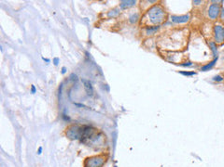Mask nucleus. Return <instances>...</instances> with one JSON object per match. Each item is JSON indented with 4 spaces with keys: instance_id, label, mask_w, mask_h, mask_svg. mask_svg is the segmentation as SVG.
Segmentation results:
<instances>
[{
    "instance_id": "f257e3e1",
    "label": "nucleus",
    "mask_w": 224,
    "mask_h": 167,
    "mask_svg": "<svg viewBox=\"0 0 224 167\" xmlns=\"http://www.w3.org/2000/svg\"><path fill=\"white\" fill-rule=\"evenodd\" d=\"M165 10L160 5H155L148 8V17L151 23L154 25H160L164 20H165Z\"/></svg>"
},
{
    "instance_id": "f03ea898",
    "label": "nucleus",
    "mask_w": 224,
    "mask_h": 167,
    "mask_svg": "<svg viewBox=\"0 0 224 167\" xmlns=\"http://www.w3.org/2000/svg\"><path fill=\"white\" fill-rule=\"evenodd\" d=\"M104 156H93L87 158L84 162V167H102L105 164Z\"/></svg>"
},
{
    "instance_id": "7ed1b4c3",
    "label": "nucleus",
    "mask_w": 224,
    "mask_h": 167,
    "mask_svg": "<svg viewBox=\"0 0 224 167\" xmlns=\"http://www.w3.org/2000/svg\"><path fill=\"white\" fill-rule=\"evenodd\" d=\"M213 4H211L209 6L208 9H207V15L210 20L212 21H215L218 19V17L220 15V10H221V8L219 6V1H212Z\"/></svg>"
},
{
    "instance_id": "20e7f679",
    "label": "nucleus",
    "mask_w": 224,
    "mask_h": 167,
    "mask_svg": "<svg viewBox=\"0 0 224 167\" xmlns=\"http://www.w3.org/2000/svg\"><path fill=\"white\" fill-rule=\"evenodd\" d=\"M82 126L72 125L66 129V135L70 139H80Z\"/></svg>"
},
{
    "instance_id": "39448f33",
    "label": "nucleus",
    "mask_w": 224,
    "mask_h": 167,
    "mask_svg": "<svg viewBox=\"0 0 224 167\" xmlns=\"http://www.w3.org/2000/svg\"><path fill=\"white\" fill-rule=\"evenodd\" d=\"M214 39L216 44H222L224 42V26L221 24H216L214 26Z\"/></svg>"
},
{
    "instance_id": "423d86ee",
    "label": "nucleus",
    "mask_w": 224,
    "mask_h": 167,
    "mask_svg": "<svg viewBox=\"0 0 224 167\" xmlns=\"http://www.w3.org/2000/svg\"><path fill=\"white\" fill-rule=\"evenodd\" d=\"M170 19H171V22H173L174 23H177V24L186 23L190 20V15L189 14H185V15H180V16L172 15V16L170 17Z\"/></svg>"
},
{
    "instance_id": "0eeeda50",
    "label": "nucleus",
    "mask_w": 224,
    "mask_h": 167,
    "mask_svg": "<svg viewBox=\"0 0 224 167\" xmlns=\"http://www.w3.org/2000/svg\"><path fill=\"white\" fill-rule=\"evenodd\" d=\"M136 4L137 1H134V0H123V1L119 2V8L122 9H127L136 6Z\"/></svg>"
},
{
    "instance_id": "6e6552de",
    "label": "nucleus",
    "mask_w": 224,
    "mask_h": 167,
    "mask_svg": "<svg viewBox=\"0 0 224 167\" xmlns=\"http://www.w3.org/2000/svg\"><path fill=\"white\" fill-rule=\"evenodd\" d=\"M161 28V25H151V26H147L145 28V32L148 35H155Z\"/></svg>"
},
{
    "instance_id": "1a4fd4ad",
    "label": "nucleus",
    "mask_w": 224,
    "mask_h": 167,
    "mask_svg": "<svg viewBox=\"0 0 224 167\" xmlns=\"http://www.w3.org/2000/svg\"><path fill=\"white\" fill-rule=\"evenodd\" d=\"M82 83L84 84V88L86 90V93L89 96H93L94 95V87L92 85V83L88 80H85V79H82Z\"/></svg>"
},
{
    "instance_id": "9d476101",
    "label": "nucleus",
    "mask_w": 224,
    "mask_h": 167,
    "mask_svg": "<svg viewBox=\"0 0 224 167\" xmlns=\"http://www.w3.org/2000/svg\"><path fill=\"white\" fill-rule=\"evenodd\" d=\"M218 58H214V59L212 60V62H210L209 63H207V64L202 66L200 70H201L202 72H207V71H209V70H211V69L215 66V64H216V62H217Z\"/></svg>"
},
{
    "instance_id": "9b49d317",
    "label": "nucleus",
    "mask_w": 224,
    "mask_h": 167,
    "mask_svg": "<svg viewBox=\"0 0 224 167\" xmlns=\"http://www.w3.org/2000/svg\"><path fill=\"white\" fill-rule=\"evenodd\" d=\"M209 47L211 48V51L213 53L214 58H219V52H218V48H217V44L215 42H209Z\"/></svg>"
},
{
    "instance_id": "f8f14e48",
    "label": "nucleus",
    "mask_w": 224,
    "mask_h": 167,
    "mask_svg": "<svg viewBox=\"0 0 224 167\" xmlns=\"http://www.w3.org/2000/svg\"><path fill=\"white\" fill-rule=\"evenodd\" d=\"M138 20H139V14L138 13H133L132 15L129 16V22L132 24L137 23L138 22Z\"/></svg>"
},
{
    "instance_id": "ddd939ff",
    "label": "nucleus",
    "mask_w": 224,
    "mask_h": 167,
    "mask_svg": "<svg viewBox=\"0 0 224 167\" xmlns=\"http://www.w3.org/2000/svg\"><path fill=\"white\" fill-rule=\"evenodd\" d=\"M119 14V8H113V9H111V10L108 13V16L109 18H115V17L118 16Z\"/></svg>"
},
{
    "instance_id": "4468645a",
    "label": "nucleus",
    "mask_w": 224,
    "mask_h": 167,
    "mask_svg": "<svg viewBox=\"0 0 224 167\" xmlns=\"http://www.w3.org/2000/svg\"><path fill=\"white\" fill-rule=\"evenodd\" d=\"M179 73L184 75V76H193V75H195L196 72H179Z\"/></svg>"
},
{
    "instance_id": "2eb2a0df",
    "label": "nucleus",
    "mask_w": 224,
    "mask_h": 167,
    "mask_svg": "<svg viewBox=\"0 0 224 167\" xmlns=\"http://www.w3.org/2000/svg\"><path fill=\"white\" fill-rule=\"evenodd\" d=\"M212 80L215 81V82H222L224 80V77L222 76V75H220V74H217V75H215V76L212 78Z\"/></svg>"
},
{
    "instance_id": "dca6fc26",
    "label": "nucleus",
    "mask_w": 224,
    "mask_h": 167,
    "mask_svg": "<svg viewBox=\"0 0 224 167\" xmlns=\"http://www.w3.org/2000/svg\"><path fill=\"white\" fill-rule=\"evenodd\" d=\"M179 66H181V67H191V66H193V63L191 62H185L183 63L179 64Z\"/></svg>"
},
{
    "instance_id": "f3484780",
    "label": "nucleus",
    "mask_w": 224,
    "mask_h": 167,
    "mask_svg": "<svg viewBox=\"0 0 224 167\" xmlns=\"http://www.w3.org/2000/svg\"><path fill=\"white\" fill-rule=\"evenodd\" d=\"M62 90H63V84L60 85L59 90H58V100H61V96H62Z\"/></svg>"
},
{
    "instance_id": "a211bd4d",
    "label": "nucleus",
    "mask_w": 224,
    "mask_h": 167,
    "mask_svg": "<svg viewBox=\"0 0 224 167\" xmlns=\"http://www.w3.org/2000/svg\"><path fill=\"white\" fill-rule=\"evenodd\" d=\"M69 79L71 80V81H73V82H77L79 79H78V76L75 73H72L70 76H69Z\"/></svg>"
},
{
    "instance_id": "6ab92c4d",
    "label": "nucleus",
    "mask_w": 224,
    "mask_h": 167,
    "mask_svg": "<svg viewBox=\"0 0 224 167\" xmlns=\"http://www.w3.org/2000/svg\"><path fill=\"white\" fill-rule=\"evenodd\" d=\"M220 19H221V21L224 22V8H221V10H220Z\"/></svg>"
},
{
    "instance_id": "aec40b11",
    "label": "nucleus",
    "mask_w": 224,
    "mask_h": 167,
    "mask_svg": "<svg viewBox=\"0 0 224 167\" xmlns=\"http://www.w3.org/2000/svg\"><path fill=\"white\" fill-rule=\"evenodd\" d=\"M36 92H37V88H36V86L34 85H31V93L32 94H35Z\"/></svg>"
},
{
    "instance_id": "412c9836",
    "label": "nucleus",
    "mask_w": 224,
    "mask_h": 167,
    "mask_svg": "<svg viewBox=\"0 0 224 167\" xmlns=\"http://www.w3.org/2000/svg\"><path fill=\"white\" fill-rule=\"evenodd\" d=\"M59 62H60V59L58 58H53V64L54 65H58L59 64Z\"/></svg>"
},
{
    "instance_id": "4be33fe9",
    "label": "nucleus",
    "mask_w": 224,
    "mask_h": 167,
    "mask_svg": "<svg viewBox=\"0 0 224 167\" xmlns=\"http://www.w3.org/2000/svg\"><path fill=\"white\" fill-rule=\"evenodd\" d=\"M192 3L194 5H200V4H202V1H201V0H198V1H197V0H194V1H192Z\"/></svg>"
},
{
    "instance_id": "5701e85b",
    "label": "nucleus",
    "mask_w": 224,
    "mask_h": 167,
    "mask_svg": "<svg viewBox=\"0 0 224 167\" xmlns=\"http://www.w3.org/2000/svg\"><path fill=\"white\" fill-rule=\"evenodd\" d=\"M42 153V147H39L38 148V149H37V154L38 155H40Z\"/></svg>"
},
{
    "instance_id": "b1692460",
    "label": "nucleus",
    "mask_w": 224,
    "mask_h": 167,
    "mask_svg": "<svg viewBox=\"0 0 224 167\" xmlns=\"http://www.w3.org/2000/svg\"><path fill=\"white\" fill-rule=\"evenodd\" d=\"M66 72V67H63V68H62V73L65 74Z\"/></svg>"
},
{
    "instance_id": "393cba45",
    "label": "nucleus",
    "mask_w": 224,
    "mask_h": 167,
    "mask_svg": "<svg viewBox=\"0 0 224 167\" xmlns=\"http://www.w3.org/2000/svg\"><path fill=\"white\" fill-rule=\"evenodd\" d=\"M42 59L44 60V62H48V63H50V62H51V60H50L49 58H42Z\"/></svg>"
}]
</instances>
